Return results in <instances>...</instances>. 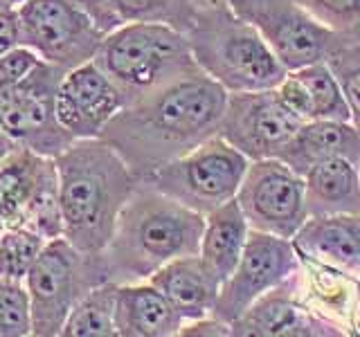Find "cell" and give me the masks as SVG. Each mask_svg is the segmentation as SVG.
<instances>
[{
    "mask_svg": "<svg viewBox=\"0 0 360 337\" xmlns=\"http://www.w3.org/2000/svg\"><path fill=\"white\" fill-rule=\"evenodd\" d=\"M225 101L228 90L223 86L202 70L191 72L127 104L108 121L101 140L120 153L135 178L144 180L219 135Z\"/></svg>",
    "mask_w": 360,
    "mask_h": 337,
    "instance_id": "1",
    "label": "cell"
},
{
    "mask_svg": "<svg viewBox=\"0 0 360 337\" xmlns=\"http://www.w3.org/2000/svg\"><path fill=\"white\" fill-rule=\"evenodd\" d=\"M54 162L59 171L63 239L86 254H104L138 178L101 138L75 140Z\"/></svg>",
    "mask_w": 360,
    "mask_h": 337,
    "instance_id": "2",
    "label": "cell"
},
{
    "mask_svg": "<svg viewBox=\"0 0 360 337\" xmlns=\"http://www.w3.org/2000/svg\"><path fill=\"white\" fill-rule=\"evenodd\" d=\"M202 227L205 216L138 180L104 250L108 279L115 284L149 281L174 258L198 254Z\"/></svg>",
    "mask_w": 360,
    "mask_h": 337,
    "instance_id": "3",
    "label": "cell"
},
{
    "mask_svg": "<svg viewBox=\"0 0 360 337\" xmlns=\"http://www.w3.org/2000/svg\"><path fill=\"white\" fill-rule=\"evenodd\" d=\"M185 37L196 65L228 93L273 90L288 72L228 0H194Z\"/></svg>",
    "mask_w": 360,
    "mask_h": 337,
    "instance_id": "4",
    "label": "cell"
},
{
    "mask_svg": "<svg viewBox=\"0 0 360 337\" xmlns=\"http://www.w3.org/2000/svg\"><path fill=\"white\" fill-rule=\"evenodd\" d=\"M93 61L115 84L124 106L200 70L185 34L158 22L115 27L104 37Z\"/></svg>",
    "mask_w": 360,
    "mask_h": 337,
    "instance_id": "5",
    "label": "cell"
},
{
    "mask_svg": "<svg viewBox=\"0 0 360 337\" xmlns=\"http://www.w3.org/2000/svg\"><path fill=\"white\" fill-rule=\"evenodd\" d=\"M104 281H110L104 254H86L63 236L48 241L25 277L32 303V335L59 337L75 303Z\"/></svg>",
    "mask_w": 360,
    "mask_h": 337,
    "instance_id": "6",
    "label": "cell"
},
{
    "mask_svg": "<svg viewBox=\"0 0 360 337\" xmlns=\"http://www.w3.org/2000/svg\"><path fill=\"white\" fill-rule=\"evenodd\" d=\"M250 160L221 135L205 140L189 153L167 162L144 180L183 207L207 216L236 198Z\"/></svg>",
    "mask_w": 360,
    "mask_h": 337,
    "instance_id": "7",
    "label": "cell"
},
{
    "mask_svg": "<svg viewBox=\"0 0 360 337\" xmlns=\"http://www.w3.org/2000/svg\"><path fill=\"white\" fill-rule=\"evenodd\" d=\"M63 74L61 67L41 61L22 84L0 88V128L16 146L56 157L75 142L56 117V90Z\"/></svg>",
    "mask_w": 360,
    "mask_h": 337,
    "instance_id": "8",
    "label": "cell"
},
{
    "mask_svg": "<svg viewBox=\"0 0 360 337\" xmlns=\"http://www.w3.org/2000/svg\"><path fill=\"white\" fill-rule=\"evenodd\" d=\"M234 11L257 27L286 70L326 61L349 32H338L295 0H228Z\"/></svg>",
    "mask_w": 360,
    "mask_h": 337,
    "instance_id": "9",
    "label": "cell"
},
{
    "mask_svg": "<svg viewBox=\"0 0 360 337\" xmlns=\"http://www.w3.org/2000/svg\"><path fill=\"white\" fill-rule=\"evenodd\" d=\"M18 18L20 43L65 72L93 61L106 37L70 0H27Z\"/></svg>",
    "mask_w": 360,
    "mask_h": 337,
    "instance_id": "10",
    "label": "cell"
},
{
    "mask_svg": "<svg viewBox=\"0 0 360 337\" xmlns=\"http://www.w3.org/2000/svg\"><path fill=\"white\" fill-rule=\"evenodd\" d=\"M302 256L290 239L250 230L239 263L219 290L214 317L232 324L262 299L300 272Z\"/></svg>",
    "mask_w": 360,
    "mask_h": 337,
    "instance_id": "11",
    "label": "cell"
},
{
    "mask_svg": "<svg viewBox=\"0 0 360 337\" xmlns=\"http://www.w3.org/2000/svg\"><path fill=\"white\" fill-rule=\"evenodd\" d=\"M236 202L250 230L292 239L309 218L304 176L277 157L248 164Z\"/></svg>",
    "mask_w": 360,
    "mask_h": 337,
    "instance_id": "12",
    "label": "cell"
},
{
    "mask_svg": "<svg viewBox=\"0 0 360 337\" xmlns=\"http://www.w3.org/2000/svg\"><path fill=\"white\" fill-rule=\"evenodd\" d=\"M300 126L302 119L281 101L275 88L250 90L228 93L219 135L255 162L277 157Z\"/></svg>",
    "mask_w": 360,
    "mask_h": 337,
    "instance_id": "13",
    "label": "cell"
},
{
    "mask_svg": "<svg viewBox=\"0 0 360 337\" xmlns=\"http://www.w3.org/2000/svg\"><path fill=\"white\" fill-rule=\"evenodd\" d=\"M124 108L115 84L95 61L68 70L56 90V117L75 140H95Z\"/></svg>",
    "mask_w": 360,
    "mask_h": 337,
    "instance_id": "14",
    "label": "cell"
},
{
    "mask_svg": "<svg viewBox=\"0 0 360 337\" xmlns=\"http://www.w3.org/2000/svg\"><path fill=\"white\" fill-rule=\"evenodd\" d=\"M230 337H347L315 315L297 292V275L257 299L230 324Z\"/></svg>",
    "mask_w": 360,
    "mask_h": 337,
    "instance_id": "15",
    "label": "cell"
},
{
    "mask_svg": "<svg viewBox=\"0 0 360 337\" xmlns=\"http://www.w3.org/2000/svg\"><path fill=\"white\" fill-rule=\"evenodd\" d=\"M297 292L315 315L335 324L347 337H354L352 315L360 299V281L356 275L302 256Z\"/></svg>",
    "mask_w": 360,
    "mask_h": 337,
    "instance_id": "16",
    "label": "cell"
},
{
    "mask_svg": "<svg viewBox=\"0 0 360 337\" xmlns=\"http://www.w3.org/2000/svg\"><path fill=\"white\" fill-rule=\"evenodd\" d=\"M300 256L313 258L349 275L360 270V213L309 216L292 236Z\"/></svg>",
    "mask_w": 360,
    "mask_h": 337,
    "instance_id": "17",
    "label": "cell"
},
{
    "mask_svg": "<svg viewBox=\"0 0 360 337\" xmlns=\"http://www.w3.org/2000/svg\"><path fill=\"white\" fill-rule=\"evenodd\" d=\"M185 319L151 281L117 284V337H176Z\"/></svg>",
    "mask_w": 360,
    "mask_h": 337,
    "instance_id": "18",
    "label": "cell"
},
{
    "mask_svg": "<svg viewBox=\"0 0 360 337\" xmlns=\"http://www.w3.org/2000/svg\"><path fill=\"white\" fill-rule=\"evenodd\" d=\"M281 101L295 112L302 121L338 119L349 121V106L335 74L326 61L288 70L275 88Z\"/></svg>",
    "mask_w": 360,
    "mask_h": 337,
    "instance_id": "19",
    "label": "cell"
},
{
    "mask_svg": "<svg viewBox=\"0 0 360 337\" xmlns=\"http://www.w3.org/2000/svg\"><path fill=\"white\" fill-rule=\"evenodd\" d=\"M331 157H347L354 164L360 162V135L352 121H302V126L281 149L277 160L288 164L295 173L307 176L315 164Z\"/></svg>",
    "mask_w": 360,
    "mask_h": 337,
    "instance_id": "20",
    "label": "cell"
},
{
    "mask_svg": "<svg viewBox=\"0 0 360 337\" xmlns=\"http://www.w3.org/2000/svg\"><path fill=\"white\" fill-rule=\"evenodd\" d=\"M172 301V306L187 322L202 319L214 312L221 284L202 263L198 254H187L162 265L149 279Z\"/></svg>",
    "mask_w": 360,
    "mask_h": 337,
    "instance_id": "21",
    "label": "cell"
},
{
    "mask_svg": "<svg viewBox=\"0 0 360 337\" xmlns=\"http://www.w3.org/2000/svg\"><path fill=\"white\" fill-rule=\"evenodd\" d=\"M304 194L309 216L360 213L358 164L347 157H331L315 164L304 176Z\"/></svg>",
    "mask_w": 360,
    "mask_h": 337,
    "instance_id": "22",
    "label": "cell"
},
{
    "mask_svg": "<svg viewBox=\"0 0 360 337\" xmlns=\"http://www.w3.org/2000/svg\"><path fill=\"white\" fill-rule=\"evenodd\" d=\"M248 234H250V225H248L236 198L205 216L198 256L221 286L239 263Z\"/></svg>",
    "mask_w": 360,
    "mask_h": 337,
    "instance_id": "23",
    "label": "cell"
},
{
    "mask_svg": "<svg viewBox=\"0 0 360 337\" xmlns=\"http://www.w3.org/2000/svg\"><path fill=\"white\" fill-rule=\"evenodd\" d=\"M48 160L50 157H43L25 146H16L0 162V227L3 230L20 223Z\"/></svg>",
    "mask_w": 360,
    "mask_h": 337,
    "instance_id": "24",
    "label": "cell"
},
{
    "mask_svg": "<svg viewBox=\"0 0 360 337\" xmlns=\"http://www.w3.org/2000/svg\"><path fill=\"white\" fill-rule=\"evenodd\" d=\"M117 284L104 281L75 303L61 329V337H117L115 329Z\"/></svg>",
    "mask_w": 360,
    "mask_h": 337,
    "instance_id": "25",
    "label": "cell"
},
{
    "mask_svg": "<svg viewBox=\"0 0 360 337\" xmlns=\"http://www.w3.org/2000/svg\"><path fill=\"white\" fill-rule=\"evenodd\" d=\"M22 227L39 234L43 241H54L63 236V213L59 200V171H56L54 157H50L43 166V173L37 183V189L27 202V209L22 213Z\"/></svg>",
    "mask_w": 360,
    "mask_h": 337,
    "instance_id": "26",
    "label": "cell"
},
{
    "mask_svg": "<svg viewBox=\"0 0 360 337\" xmlns=\"http://www.w3.org/2000/svg\"><path fill=\"white\" fill-rule=\"evenodd\" d=\"M117 16L124 22H158L178 32L187 29L194 0H112Z\"/></svg>",
    "mask_w": 360,
    "mask_h": 337,
    "instance_id": "27",
    "label": "cell"
},
{
    "mask_svg": "<svg viewBox=\"0 0 360 337\" xmlns=\"http://www.w3.org/2000/svg\"><path fill=\"white\" fill-rule=\"evenodd\" d=\"M326 63L340 84L349 106V121L360 135V34L349 32L342 43L331 52Z\"/></svg>",
    "mask_w": 360,
    "mask_h": 337,
    "instance_id": "28",
    "label": "cell"
},
{
    "mask_svg": "<svg viewBox=\"0 0 360 337\" xmlns=\"http://www.w3.org/2000/svg\"><path fill=\"white\" fill-rule=\"evenodd\" d=\"M45 243L48 241L22 225L5 227L0 232V277L25 281Z\"/></svg>",
    "mask_w": 360,
    "mask_h": 337,
    "instance_id": "29",
    "label": "cell"
},
{
    "mask_svg": "<svg viewBox=\"0 0 360 337\" xmlns=\"http://www.w3.org/2000/svg\"><path fill=\"white\" fill-rule=\"evenodd\" d=\"M32 303L25 281L0 277V337H30Z\"/></svg>",
    "mask_w": 360,
    "mask_h": 337,
    "instance_id": "30",
    "label": "cell"
},
{
    "mask_svg": "<svg viewBox=\"0 0 360 337\" xmlns=\"http://www.w3.org/2000/svg\"><path fill=\"white\" fill-rule=\"evenodd\" d=\"M295 3L338 32L360 29V0H295Z\"/></svg>",
    "mask_w": 360,
    "mask_h": 337,
    "instance_id": "31",
    "label": "cell"
},
{
    "mask_svg": "<svg viewBox=\"0 0 360 337\" xmlns=\"http://www.w3.org/2000/svg\"><path fill=\"white\" fill-rule=\"evenodd\" d=\"M41 56L22 43L9 48L0 54V88H14L22 84L41 65Z\"/></svg>",
    "mask_w": 360,
    "mask_h": 337,
    "instance_id": "32",
    "label": "cell"
},
{
    "mask_svg": "<svg viewBox=\"0 0 360 337\" xmlns=\"http://www.w3.org/2000/svg\"><path fill=\"white\" fill-rule=\"evenodd\" d=\"M70 3L82 9L84 14L93 20L104 34H108V32H112L115 27L122 25L112 0H70Z\"/></svg>",
    "mask_w": 360,
    "mask_h": 337,
    "instance_id": "33",
    "label": "cell"
},
{
    "mask_svg": "<svg viewBox=\"0 0 360 337\" xmlns=\"http://www.w3.org/2000/svg\"><path fill=\"white\" fill-rule=\"evenodd\" d=\"M20 43L18 5L11 0H0V54Z\"/></svg>",
    "mask_w": 360,
    "mask_h": 337,
    "instance_id": "34",
    "label": "cell"
},
{
    "mask_svg": "<svg viewBox=\"0 0 360 337\" xmlns=\"http://www.w3.org/2000/svg\"><path fill=\"white\" fill-rule=\"evenodd\" d=\"M183 337H230V324L221 322L214 315H207L202 319L187 322L180 331Z\"/></svg>",
    "mask_w": 360,
    "mask_h": 337,
    "instance_id": "35",
    "label": "cell"
},
{
    "mask_svg": "<svg viewBox=\"0 0 360 337\" xmlns=\"http://www.w3.org/2000/svg\"><path fill=\"white\" fill-rule=\"evenodd\" d=\"M352 333H354V337H360V299H358L354 315H352Z\"/></svg>",
    "mask_w": 360,
    "mask_h": 337,
    "instance_id": "36",
    "label": "cell"
},
{
    "mask_svg": "<svg viewBox=\"0 0 360 337\" xmlns=\"http://www.w3.org/2000/svg\"><path fill=\"white\" fill-rule=\"evenodd\" d=\"M14 5H22V3H27V0H11Z\"/></svg>",
    "mask_w": 360,
    "mask_h": 337,
    "instance_id": "37",
    "label": "cell"
},
{
    "mask_svg": "<svg viewBox=\"0 0 360 337\" xmlns=\"http://www.w3.org/2000/svg\"><path fill=\"white\" fill-rule=\"evenodd\" d=\"M3 140H7V135L3 133V128H0V142H3Z\"/></svg>",
    "mask_w": 360,
    "mask_h": 337,
    "instance_id": "38",
    "label": "cell"
},
{
    "mask_svg": "<svg viewBox=\"0 0 360 337\" xmlns=\"http://www.w3.org/2000/svg\"><path fill=\"white\" fill-rule=\"evenodd\" d=\"M358 180H360V162H358Z\"/></svg>",
    "mask_w": 360,
    "mask_h": 337,
    "instance_id": "39",
    "label": "cell"
},
{
    "mask_svg": "<svg viewBox=\"0 0 360 337\" xmlns=\"http://www.w3.org/2000/svg\"><path fill=\"white\" fill-rule=\"evenodd\" d=\"M0 232H3V227H0Z\"/></svg>",
    "mask_w": 360,
    "mask_h": 337,
    "instance_id": "40",
    "label": "cell"
},
{
    "mask_svg": "<svg viewBox=\"0 0 360 337\" xmlns=\"http://www.w3.org/2000/svg\"><path fill=\"white\" fill-rule=\"evenodd\" d=\"M358 34H360V29H358Z\"/></svg>",
    "mask_w": 360,
    "mask_h": 337,
    "instance_id": "41",
    "label": "cell"
}]
</instances>
